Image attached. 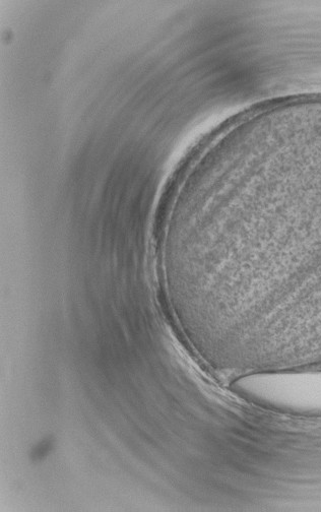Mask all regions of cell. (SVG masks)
Wrapping results in <instances>:
<instances>
[{"label":"cell","instance_id":"obj_1","mask_svg":"<svg viewBox=\"0 0 321 512\" xmlns=\"http://www.w3.org/2000/svg\"><path fill=\"white\" fill-rule=\"evenodd\" d=\"M214 262L252 342L321 349V115L269 121L243 148Z\"/></svg>","mask_w":321,"mask_h":512},{"label":"cell","instance_id":"obj_2","mask_svg":"<svg viewBox=\"0 0 321 512\" xmlns=\"http://www.w3.org/2000/svg\"><path fill=\"white\" fill-rule=\"evenodd\" d=\"M237 391L255 404L303 414H321V368L252 373L240 376Z\"/></svg>","mask_w":321,"mask_h":512}]
</instances>
